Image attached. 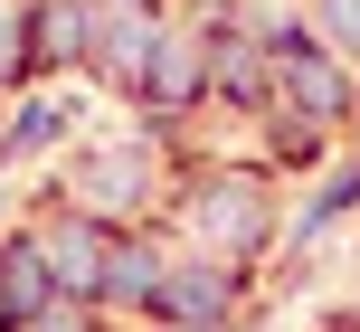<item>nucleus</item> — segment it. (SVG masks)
Returning a JSON list of instances; mask_svg holds the SVG:
<instances>
[{
    "label": "nucleus",
    "mask_w": 360,
    "mask_h": 332,
    "mask_svg": "<svg viewBox=\"0 0 360 332\" xmlns=\"http://www.w3.org/2000/svg\"><path fill=\"white\" fill-rule=\"evenodd\" d=\"M332 10V38H342V48H360V0H323Z\"/></svg>",
    "instance_id": "obj_6"
},
{
    "label": "nucleus",
    "mask_w": 360,
    "mask_h": 332,
    "mask_svg": "<svg viewBox=\"0 0 360 332\" xmlns=\"http://www.w3.org/2000/svg\"><path fill=\"white\" fill-rule=\"evenodd\" d=\"M105 295H152V257H105Z\"/></svg>",
    "instance_id": "obj_3"
},
{
    "label": "nucleus",
    "mask_w": 360,
    "mask_h": 332,
    "mask_svg": "<svg viewBox=\"0 0 360 332\" xmlns=\"http://www.w3.org/2000/svg\"><path fill=\"white\" fill-rule=\"evenodd\" d=\"M38 295H48V257L19 247V257L0 266V304H10V314H38Z\"/></svg>",
    "instance_id": "obj_2"
},
{
    "label": "nucleus",
    "mask_w": 360,
    "mask_h": 332,
    "mask_svg": "<svg viewBox=\"0 0 360 332\" xmlns=\"http://www.w3.org/2000/svg\"><path fill=\"white\" fill-rule=\"evenodd\" d=\"M152 86H162V95H180V86H190V48H171L162 67H152Z\"/></svg>",
    "instance_id": "obj_5"
},
{
    "label": "nucleus",
    "mask_w": 360,
    "mask_h": 332,
    "mask_svg": "<svg viewBox=\"0 0 360 332\" xmlns=\"http://www.w3.org/2000/svg\"><path fill=\"white\" fill-rule=\"evenodd\" d=\"M171 304H180V314H190V323H209V314H218V304H228V295H218V285H171Z\"/></svg>",
    "instance_id": "obj_4"
},
{
    "label": "nucleus",
    "mask_w": 360,
    "mask_h": 332,
    "mask_svg": "<svg viewBox=\"0 0 360 332\" xmlns=\"http://www.w3.org/2000/svg\"><path fill=\"white\" fill-rule=\"evenodd\" d=\"M105 257H114V247L95 238V228H57V238H48V266H67V285H95Z\"/></svg>",
    "instance_id": "obj_1"
}]
</instances>
